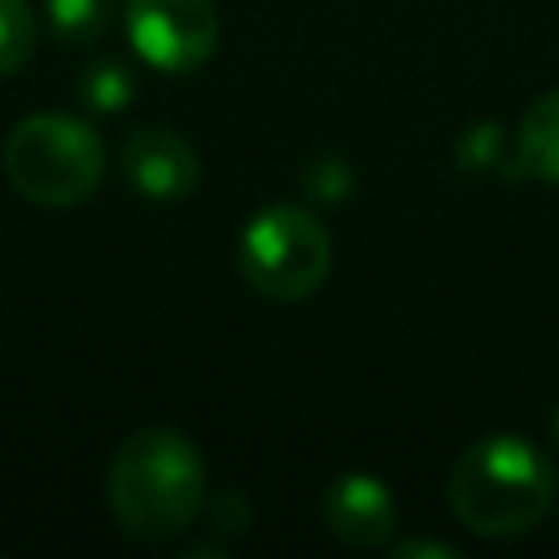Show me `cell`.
<instances>
[{
	"mask_svg": "<svg viewBox=\"0 0 559 559\" xmlns=\"http://www.w3.org/2000/svg\"><path fill=\"white\" fill-rule=\"evenodd\" d=\"M105 498L127 537L166 542L205 507V463L197 445L162 424L131 432L105 472Z\"/></svg>",
	"mask_w": 559,
	"mask_h": 559,
	"instance_id": "cell-1",
	"label": "cell"
},
{
	"mask_svg": "<svg viewBox=\"0 0 559 559\" xmlns=\"http://www.w3.org/2000/svg\"><path fill=\"white\" fill-rule=\"evenodd\" d=\"M555 502L550 459L511 432L480 437L450 472V511L476 537L528 533Z\"/></svg>",
	"mask_w": 559,
	"mask_h": 559,
	"instance_id": "cell-2",
	"label": "cell"
},
{
	"mask_svg": "<svg viewBox=\"0 0 559 559\" xmlns=\"http://www.w3.org/2000/svg\"><path fill=\"white\" fill-rule=\"evenodd\" d=\"M9 183L48 210H70L87 201L105 175L100 135L70 114H31L4 140Z\"/></svg>",
	"mask_w": 559,
	"mask_h": 559,
	"instance_id": "cell-3",
	"label": "cell"
},
{
	"mask_svg": "<svg viewBox=\"0 0 559 559\" xmlns=\"http://www.w3.org/2000/svg\"><path fill=\"white\" fill-rule=\"evenodd\" d=\"M236 262L253 293L271 301H301L328 280L332 240L310 210L262 205L240 231Z\"/></svg>",
	"mask_w": 559,
	"mask_h": 559,
	"instance_id": "cell-4",
	"label": "cell"
},
{
	"mask_svg": "<svg viewBox=\"0 0 559 559\" xmlns=\"http://www.w3.org/2000/svg\"><path fill=\"white\" fill-rule=\"evenodd\" d=\"M127 35L144 66L192 74L214 57L218 13L210 0H127Z\"/></svg>",
	"mask_w": 559,
	"mask_h": 559,
	"instance_id": "cell-5",
	"label": "cell"
},
{
	"mask_svg": "<svg viewBox=\"0 0 559 559\" xmlns=\"http://www.w3.org/2000/svg\"><path fill=\"white\" fill-rule=\"evenodd\" d=\"M122 175L148 201H179L201 179L197 148L170 127H140L122 144Z\"/></svg>",
	"mask_w": 559,
	"mask_h": 559,
	"instance_id": "cell-6",
	"label": "cell"
},
{
	"mask_svg": "<svg viewBox=\"0 0 559 559\" xmlns=\"http://www.w3.org/2000/svg\"><path fill=\"white\" fill-rule=\"evenodd\" d=\"M323 524L345 546H384L397 528V502L371 472H345L323 493Z\"/></svg>",
	"mask_w": 559,
	"mask_h": 559,
	"instance_id": "cell-7",
	"label": "cell"
},
{
	"mask_svg": "<svg viewBox=\"0 0 559 559\" xmlns=\"http://www.w3.org/2000/svg\"><path fill=\"white\" fill-rule=\"evenodd\" d=\"M515 170L542 183H559V87L524 109L515 135Z\"/></svg>",
	"mask_w": 559,
	"mask_h": 559,
	"instance_id": "cell-8",
	"label": "cell"
},
{
	"mask_svg": "<svg viewBox=\"0 0 559 559\" xmlns=\"http://www.w3.org/2000/svg\"><path fill=\"white\" fill-rule=\"evenodd\" d=\"M118 0H48V26L61 44H87L109 31Z\"/></svg>",
	"mask_w": 559,
	"mask_h": 559,
	"instance_id": "cell-9",
	"label": "cell"
},
{
	"mask_svg": "<svg viewBox=\"0 0 559 559\" xmlns=\"http://www.w3.org/2000/svg\"><path fill=\"white\" fill-rule=\"evenodd\" d=\"M79 96H83V105H92L96 114H118V109L131 105L135 79H131V70H127L122 61H96V66H87V74L79 79Z\"/></svg>",
	"mask_w": 559,
	"mask_h": 559,
	"instance_id": "cell-10",
	"label": "cell"
},
{
	"mask_svg": "<svg viewBox=\"0 0 559 559\" xmlns=\"http://www.w3.org/2000/svg\"><path fill=\"white\" fill-rule=\"evenodd\" d=\"M35 52V13L26 0H0V74H17Z\"/></svg>",
	"mask_w": 559,
	"mask_h": 559,
	"instance_id": "cell-11",
	"label": "cell"
},
{
	"mask_svg": "<svg viewBox=\"0 0 559 559\" xmlns=\"http://www.w3.org/2000/svg\"><path fill=\"white\" fill-rule=\"evenodd\" d=\"M393 555H397V559H411V555H437V559H459V550H454V546H445V542H397V546H393Z\"/></svg>",
	"mask_w": 559,
	"mask_h": 559,
	"instance_id": "cell-12",
	"label": "cell"
},
{
	"mask_svg": "<svg viewBox=\"0 0 559 559\" xmlns=\"http://www.w3.org/2000/svg\"><path fill=\"white\" fill-rule=\"evenodd\" d=\"M555 441H559V406H555Z\"/></svg>",
	"mask_w": 559,
	"mask_h": 559,
	"instance_id": "cell-13",
	"label": "cell"
}]
</instances>
